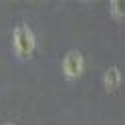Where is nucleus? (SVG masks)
I'll list each match as a JSON object with an SVG mask.
<instances>
[{
    "mask_svg": "<svg viewBox=\"0 0 125 125\" xmlns=\"http://www.w3.org/2000/svg\"><path fill=\"white\" fill-rule=\"evenodd\" d=\"M4 125H14V123H4Z\"/></svg>",
    "mask_w": 125,
    "mask_h": 125,
    "instance_id": "nucleus-5",
    "label": "nucleus"
},
{
    "mask_svg": "<svg viewBox=\"0 0 125 125\" xmlns=\"http://www.w3.org/2000/svg\"><path fill=\"white\" fill-rule=\"evenodd\" d=\"M109 14L115 20H125V0H111L109 2Z\"/></svg>",
    "mask_w": 125,
    "mask_h": 125,
    "instance_id": "nucleus-4",
    "label": "nucleus"
},
{
    "mask_svg": "<svg viewBox=\"0 0 125 125\" xmlns=\"http://www.w3.org/2000/svg\"><path fill=\"white\" fill-rule=\"evenodd\" d=\"M85 73V57L79 51H69L62 57V75L67 81H77Z\"/></svg>",
    "mask_w": 125,
    "mask_h": 125,
    "instance_id": "nucleus-2",
    "label": "nucleus"
},
{
    "mask_svg": "<svg viewBox=\"0 0 125 125\" xmlns=\"http://www.w3.org/2000/svg\"><path fill=\"white\" fill-rule=\"evenodd\" d=\"M12 44H14V52H16V57L20 61L32 59V54L36 51V38H34L32 28L24 24V22L16 24L14 34H12Z\"/></svg>",
    "mask_w": 125,
    "mask_h": 125,
    "instance_id": "nucleus-1",
    "label": "nucleus"
},
{
    "mask_svg": "<svg viewBox=\"0 0 125 125\" xmlns=\"http://www.w3.org/2000/svg\"><path fill=\"white\" fill-rule=\"evenodd\" d=\"M103 85H105V91L107 93H115L117 89L123 85V73L119 67H109L107 71L103 73Z\"/></svg>",
    "mask_w": 125,
    "mask_h": 125,
    "instance_id": "nucleus-3",
    "label": "nucleus"
}]
</instances>
